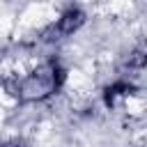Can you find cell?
<instances>
[{
    "mask_svg": "<svg viewBox=\"0 0 147 147\" xmlns=\"http://www.w3.org/2000/svg\"><path fill=\"white\" fill-rule=\"evenodd\" d=\"M64 69L57 60H41L32 71L16 78V94L21 103H41L51 99L64 83Z\"/></svg>",
    "mask_w": 147,
    "mask_h": 147,
    "instance_id": "1",
    "label": "cell"
},
{
    "mask_svg": "<svg viewBox=\"0 0 147 147\" xmlns=\"http://www.w3.org/2000/svg\"><path fill=\"white\" fill-rule=\"evenodd\" d=\"M87 21V14L80 7H67L64 11H60L55 16V21L48 25V32H57L60 37H71L74 32H78Z\"/></svg>",
    "mask_w": 147,
    "mask_h": 147,
    "instance_id": "2",
    "label": "cell"
}]
</instances>
